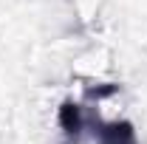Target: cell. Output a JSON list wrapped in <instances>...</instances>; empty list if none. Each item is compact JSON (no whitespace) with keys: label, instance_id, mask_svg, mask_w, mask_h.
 Listing matches in <instances>:
<instances>
[{"label":"cell","instance_id":"cell-1","mask_svg":"<svg viewBox=\"0 0 147 144\" xmlns=\"http://www.w3.org/2000/svg\"><path fill=\"white\" fill-rule=\"evenodd\" d=\"M96 139L99 144H136V133L130 122H113V124H99Z\"/></svg>","mask_w":147,"mask_h":144}]
</instances>
